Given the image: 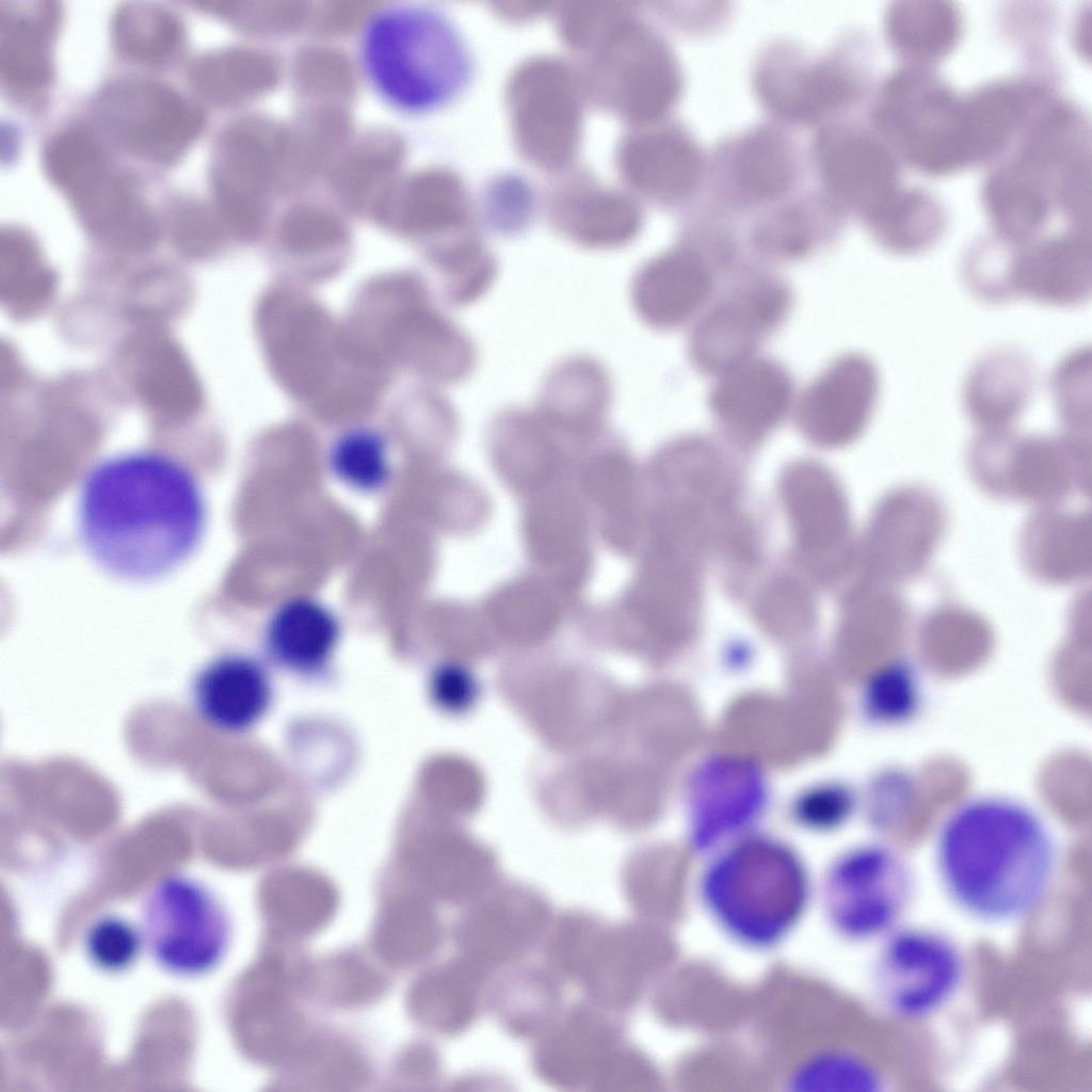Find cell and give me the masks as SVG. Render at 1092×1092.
Returning <instances> with one entry per match:
<instances>
[{"label":"cell","mask_w":1092,"mask_h":1092,"mask_svg":"<svg viewBox=\"0 0 1092 1092\" xmlns=\"http://www.w3.org/2000/svg\"><path fill=\"white\" fill-rule=\"evenodd\" d=\"M625 1042L621 1015L583 998L565 1005L531 1043L530 1065L544 1083L589 1091L609 1055Z\"/></svg>","instance_id":"5bb4252c"},{"label":"cell","mask_w":1092,"mask_h":1092,"mask_svg":"<svg viewBox=\"0 0 1092 1092\" xmlns=\"http://www.w3.org/2000/svg\"><path fill=\"white\" fill-rule=\"evenodd\" d=\"M341 633V622L326 604L312 596L295 595L271 612L262 642L273 664L309 677L327 669Z\"/></svg>","instance_id":"d6986e66"},{"label":"cell","mask_w":1092,"mask_h":1092,"mask_svg":"<svg viewBox=\"0 0 1092 1092\" xmlns=\"http://www.w3.org/2000/svg\"><path fill=\"white\" fill-rule=\"evenodd\" d=\"M612 397V381L606 368L590 356L575 355L549 370L534 410L546 420L585 425L610 410Z\"/></svg>","instance_id":"d4e9b609"},{"label":"cell","mask_w":1092,"mask_h":1092,"mask_svg":"<svg viewBox=\"0 0 1092 1092\" xmlns=\"http://www.w3.org/2000/svg\"><path fill=\"white\" fill-rule=\"evenodd\" d=\"M963 111L941 84L925 76L908 75L886 85L874 118L916 162L943 170L966 157Z\"/></svg>","instance_id":"7c38bea8"},{"label":"cell","mask_w":1092,"mask_h":1092,"mask_svg":"<svg viewBox=\"0 0 1092 1092\" xmlns=\"http://www.w3.org/2000/svg\"><path fill=\"white\" fill-rule=\"evenodd\" d=\"M197 714L226 733H244L268 713L274 690L266 664L244 653L221 654L206 662L191 685Z\"/></svg>","instance_id":"e0dca14e"},{"label":"cell","mask_w":1092,"mask_h":1092,"mask_svg":"<svg viewBox=\"0 0 1092 1092\" xmlns=\"http://www.w3.org/2000/svg\"><path fill=\"white\" fill-rule=\"evenodd\" d=\"M719 375L709 397L710 407L733 425L759 431L790 407L792 382L777 363L751 357Z\"/></svg>","instance_id":"603a6c76"},{"label":"cell","mask_w":1092,"mask_h":1092,"mask_svg":"<svg viewBox=\"0 0 1092 1092\" xmlns=\"http://www.w3.org/2000/svg\"><path fill=\"white\" fill-rule=\"evenodd\" d=\"M638 175L661 205L692 207L705 197L708 151L684 122L663 118L639 144Z\"/></svg>","instance_id":"ac0fdd59"},{"label":"cell","mask_w":1092,"mask_h":1092,"mask_svg":"<svg viewBox=\"0 0 1092 1092\" xmlns=\"http://www.w3.org/2000/svg\"><path fill=\"white\" fill-rule=\"evenodd\" d=\"M934 858L948 899L993 926L1033 914L1058 870L1057 844L1043 818L1018 800L993 794L950 810L938 828Z\"/></svg>","instance_id":"7a4b0ae2"},{"label":"cell","mask_w":1092,"mask_h":1092,"mask_svg":"<svg viewBox=\"0 0 1092 1092\" xmlns=\"http://www.w3.org/2000/svg\"><path fill=\"white\" fill-rule=\"evenodd\" d=\"M692 847L703 853L743 836L767 805L766 778L751 760L722 755L700 764L689 780Z\"/></svg>","instance_id":"4fadbf2b"},{"label":"cell","mask_w":1092,"mask_h":1092,"mask_svg":"<svg viewBox=\"0 0 1092 1092\" xmlns=\"http://www.w3.org/2000/svg\"><path fill=\"white\" fill-rule=\"evenodd\" d=\"M671 27L682 36L704 37L721 31L729 21L733 9L727 2L692 1L664 10Z\"/></svg>","instance_id":"74e56055"},{"label":"cell","mask_w":1092,"mask_h":1092,"mask_svg":"<svg viewBox=\"0 0 1092 1092\" xmlns=\"http://www.w3.org/2000/svg\"><path fill=\"white\" fill-rule=\"evenodd\" d=\"M789 306V293L780 283L760 280L711 310L697 325L691 341L696 365L721 374L752 356L761 334L775 326Z\"/></svg>","instance_id":"9a60e30c"},{"label":"cell","mask_w":1092,"mask_h":1092,"mask_svg":"<svg viewBox=\"0 0 1092 1092\" xmlns=\"http://www.w3.org/2000/svg\"><path fill=\"white\" fill-rule=\"evenodd\" d=\"M115 35L119 49L140 61H160L181 43V28L170 13L148 5H128L118 13Z\"/></svg>","instance_id":"836d02e7"},{"label":"cell","mask_w":1092,"mask_h":1092,"mask_svg":"<svg viewBox=\"0 0 1092 1092\" xmlns=\"http://www.w3.org/2000/svg\"><path fill=\"white\" fill-rule=\"evenodd\" d=\"M326 461L334 477L358 493H378L392 477L388 438L370 424H356L339 432L330 444Z\"/></svg>","instance_id":"4316f807"},{"label":"cell","mask_w":1092,"mask_h":1092,"mask_svg":"<svg viewBox=\"0 0 1092 1092\" xmlns=\"http://www.w3.org/2000/svg\"><path fill=\"white\" fill-rule=\"evenodd\" d=\"M77 516L82 545L100 568L145 582L168 575L195 552L207 505L197 478L179 460L132 450L90 468Z\"/></svg>","instance_id":"6da1fadb"},{"label":"cell","mask_w":1092,"mask_h":1092,"mask_svg":"<svg viewBox=\"0 0 1092 1092\" xmlns=\"http://www.w3.org/2000/svg\"><path fill=\"white\" fill-rule=\"evenodd\" d=\"M873 967L876 995L892 1015L918 1021L957 995L965 976L961 949L945 934L898 927L881 941Z\"/></svg>","instance_id":"9c48e42d"},{"label":"cell","mask_w":1092,"mask_h":1092,"mask_svg":"<svg viewBox=\"0 0 1092 1092\" xmlns=\"http://www.w3.org/2000/svg\"><path fill=\"white\" fill-rule=\"evenodd\" d=\"M606 920L585 909L555 912L539 951L542 963L564 984H577L606 927Z\"/></svg>","instance_id":"f1b7e54d"},{"label":"cell","mask_w":1092,"mask_h":1092,"mask_svg":"<svg viewBox=\"0 0 1092 1092\" xmlns=\"http://www.w3.org/2000/svg\"><path fill=\"white\" fill-rule=\"evenodd\" d=\"M807 168L793 129L759 122L724 135L708 151L704 199L726 214L758 212L799 191Z\"/></svg>","instance_id":"ba28073f"},{"label":"cell","mask_w":1092,"mask_h":1092,"mask_svg":"<svg viewBox=\"0 0 1092 1092\" xmlns=\"http://www.w3.org/2000/svg\"><path fill=\"white\" fill-rule=\"evenodd\" d=\"M710 290L711 276L702 256L680 246L654 257L637 271L630 298L642 321L665 330L686 322Z\"/></svg>","instance_id":"ffe728a7"},{"label":"cell","mask_w":1092,"mask_h":1092,"mask_svg":"<svg viewBox=\"0 0 1092 1092\" xmlns=\"http://www.w3.org/2000/svg\"><path fill=\"white\" fill-rule=\"evenodd\" d=\"M143 947L140 926L117 914L99 916L83 936L86 959L95 968L108 974L124 973L133 966Z\"/></svg>","instance_id":"e575fe53"},{"label":"cell","mask_w":1092,"mask_h":1092,"mask_svg":"<svg viewBox=\"0 0 1092 1092\" xmlns=\"http://www.w3.org/2000/svg\"><path fill=\"white\" fill-rule=\"evenodd\" d=\"M52 15L47 9L41 19L10 20L1 41V71L6 80L22 89L43 85L50 75V58L43 19Z\"/></svg>","instance_id":"1f68e13d"},{"label":"cell","mask_w":1092,"mask_h":1092,"mask_svg":"<svg viewBox=\"0 0 1092 1092\" xmlns=\"http://www.w3.org/2000/svg\"><path fill=\"white\" fill-rule=\"evenodd\" d=\"M750 83L769 119L790 129H817L841 119L858 102L865 71L849 41L817 51L778 37L756 53Z\"/></svg>","instance_id":"5b68a950"},{"label":"cell","mask_w":1092,"mask_h":1092,"mask_svg":"<svg viewBox=\"0 0 1092 1092\" xmlns=\"http://www.w3.org/2000/svg\"><path fill=\"white\" fill-rule=\"evenodd\" d=\"M844 212L817 187L758 211L751 228L752 243L776 258H799L817 243L821 231Z\"/></svg>","instance_id":"cb8c5ba5"},{"label":"cell","mask_w":1092,"mask_h":1092,"mask_svg":"<svg viewBox=\"0 0 1092 1092\" xmlns=\"http://www.w3.org/2000/svg\"><path fill=\"white\" fill-rule=\"evenodd\" d=\"M910 863L894 847L865 842L837 855L818 886L823 918L850 943L881 941L900 927L915 894Z\"/></svg>","instance_id":"8992f818"},{"label":"cell","mask_w":1092,"mask_h":1092,"mask_svg":"<svg viewBox=\"0 0 1092 1092\" xmlns=\"http://www.w3.org/2000/svg\"><path fill=\"white\" fill-rule=\"evenodd\" d=\"M958 31L957 13L940 3H904L888 15V32L894 42L918 58H931L948 50Z\"/></svg>","instance_id":"f546056e"},{"label":"cell","mask_w":1092,"mask_h":1092,"mask_svg":"<svg viewBox=\"0 0 1092 1092\" xmlns=\"http://www.w3.org/2000/svg\"><path fill=\"white\" fill-rule=\"evenodd\" d=\"M639 932L607 922L577 985L583 998L622 1015L633 1005L639 981Z\"/></svg>","instance_id":"484cf974"},{"label":"cell","mask_w":1092,"mask_h":1092,"mask_svg":"<svg viewBox=\"0 0 1092 1092\" xmlns=\"http://www.w3.org/2000/svg\"><path fill=\"white\" fill-rule=\"evenodd\" d=\"M1089 268L1082 245L1056 241L1023 258L1017 278L1021 286L1039 298L1067 302L1085 292L1090 279Z\"/></svg>","instance_id":"83f0119b"},{"label":"cell","mask_w":1092,"mask_h":1092,"mask_svg":"<svg viewBox=\"0 0 1092 1092\" xmlns=\"http://www.w3.org/2000/svg\"><path fill=\"white\" fill-rule=\"evenodd\" d=\"M355 59L370 92L389 110L417 117L439 111L467 86L468 46L441 9L417 1L388 2L359 27Z\"/></svg>","instance_id":"3957f363"},{"label":"cell","mask_w":1092,"mask_h":1092,"mask_svg":"<svg viewBox=\"0 0 1092 1092\" xmlns=\"http://www.w3.org/2000/svg\"><path fill=\"white\" fill-rule=\"evenodd\" d=\"M922 686L917 673L908 665L894 664L874 673L864 685L863 710L882 726L903 725L920 711Z\"/></svg>","instance_id":"d6a6232c"},{"label":"cell","mask_w":1092,"mask_h":1092,"mask_svg":"<svg viewBox=\"0 0 1092 1092\" xmlns=\"http://www.w3.org/2000/svg\"><path fill=\"white\" fill-rule=\"evenodd\" d=\"M815 893L793 847L752 832L708 853L695 880L697 904L713 927L756 952L777 948L794 933Z\"/></svg>","instance_id":"277c9868"},{"label":"cell","mask_w":1092,"mask_h":1092,"mask_svg":"<svg viewBox=\"0 0 1092 1092\" xmlns=\"http://www.w3.org/2000/svg\"><path fill=\"white\" fill-rule=\"evenodd\" d=\"M877 373L861 355L835 360L805 391L799 417L808 432L836 439L854 431L874 405Z\"/></svg>","instance_id":"44dd1931"},{"label":"cell","mask_w":1092,"mask_h":1092,"mask_svg":"<svg viewBox=\"0 0 1092 1092\" xmlns=\"http://www.w3.org/2000/svg\"><path fill=\"white\" fill-rule=\"evenodd\" d=\"M46 165L50 177L69 193L106 168L94 143L78 132L62 134L49 145Z\"/></svg>","instance_id":"d590c367"},{"label":"cell","mask_w":1092,"mask_h":1092,"mask_svg":"<svg viewBox=\"0 0 1092 1092\" xmlns=\"http://www.w3.org/2000/svg\"><path fill=\"white\" fill-rule=\"evenodd\" d=\"M102 105V113L116 136L152 159L167 160L178 155L200 126L196 108L152 84L116 89Z\"/></svg>","instance_id":"2e32d148"},{"label":"cell","mask_w":1092,"mask_h":1092,"mask_svg":"<svg viewBox=\"0 0 1092 1092\" xmlns=\"http://www.w3.org/2000/svg\"><path fill=\"white\" fill-rule=\"evenodd\" d=\"M806 157L816 187L844 213L865 221L896 194L892 163L879 141L844 118L815 129Z\"/></svg>","instance_id":"8fae6325"},{"label":"cell","mask_w":1092,"mask_h":1092,"mask_svg":"<svg viewBox=\"0 0 1092 1092\" xmlns=\"http://www.w3.org/2000/svg\"><path fill=\"white\" fill-rule=\"evenodd\" d=\"M855 805L853 792L840 784L808 789L796 802L794 814L802 823L825 830L842 823Z\"/></svg>","instance_id":"8d00e7d4"},{"label":"cell","mask_w":1092,"mask_h":1092,"mask_svg":"<svg viewBox=\"0 0 1092 1092\" xmlns=\"http://www.w3.org/2000/svg\"><path fill=\"white\" fill-rule=\"evenodd\" d=\"M564 983L543 963L521 962L493 974L487 1012L511 1038L532 1042L558 1016Z\"/></svg>","instance_id":"7402d4cb"},{"label":"cell","mask_w":1092,"mask_h":1092,"mask_svg":"<svg viewBox=\"0 0 1092 1092\" xmlns=\"http://www.w3.org/2000/svg\"><path fill=\"white\" fill-rule=\"evenodd\" d=\"M881 1075L864 1058L830 1050L805 1059L791 1073L787 1085L800 1092H872L881 1089Z\"/></svg>","instance_id":"4dcf8cb0"},{"label":"cell","mask_w":1092,"mask_h":1092,"mask_svg":"<svg viewBox=\"0 0 1092 1092\" xmlns=\"http://www.w3.org/2000/svg\"><path fill=\"white\" fill-rule=\"evenodd\" d=\"M139 926L154 962L182 978L216 968L231 936L221 899L204 882L184 874L165 877L150 888L141 904Z\"/></svg>","instance_id":"52a82bcc"},{"label":"cell","mask_w":1092,"mask_h":1092,"mask_svg":"<svg viewBox=\"0 0 1092 1092\" xmlns=\"http://www.w3.org/2000/svg\"><path fill=\"white\" fill-rule=\"evenodd\" d=\"M547 896L518 882H497L463 906L454 930L460 954L492 975L539 950L555 915Z\"/></svg>","instance_id":"30bf717a"}]
</instances>
